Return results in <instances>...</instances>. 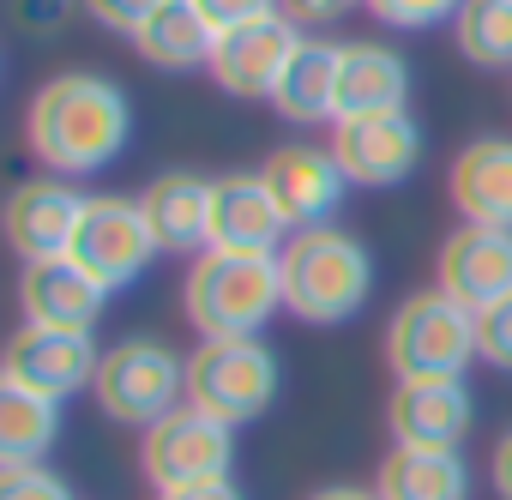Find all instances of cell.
<instances>
[{
  "label": "cell",
  "instance_id": "1",
  "mask_svg": "<svg viewBox=\"0 0 512 500\" xmlns=\"http://www.w3.org/2000/svg\"><path fill=\"white\" fill-rule=\"evenodd\" d=\"M133 139V103L103 73H55L25 103V145L43 175H97Z\"/></svg>",
  "mask_w": 512,
  "mask_h": 500
},
{
  "label": "cell",
  "instance_id": "2",
  "mask_svg": "<svg viewBox=\"0 0 512 500\" xmlns=\"http://www.w3.org/2000/svg\"><path fill=\"white\" fill-rule=\"evenodd\" d=\"M278 272H284V308L296 320H308V326H344L374 296L368 247L350 229H338V223L296 229L278 247Z\"/></svg>",
  "mask_w": 512,
  "mask_h": 500
},
{
  "label": "cell",
  "instance_id": "3",
  "mask_svg": "<svg viewBox=\"0 0 512 500\" xmlns=\"http://www.w3.org/2000/svg\"><path fill=\"white\" fill-rule=\"evenodd\" d=\"M187 320L199 338H260V326L284 308V272L278 254H223L205 247L187 272Z\"/></svg>",
  "mask_w": 512,
  "mask_h": 500
},
{
  "label": "cell",
  "instance_id": "4",
  "mask_svg": "<svg viewBox=\"0 0 512 500\" xmlns=\"http://www.w3.org/2000/svg\"><path fill=\"white\" fill-rule=\"evenodd\" d=\"M278 350L266 338H205L187 356V404L205 416L247 428L278 404Z\"/></svg>",
  "mask_w": 512,
  "mask_h": 500
},
{
  "label": "cell",
  "instance_id": "5",
  "mask_svg": "<svg viewBox=\"0 0 512 500\" xmlns=\"http://www.w3.org/2000/svg\"><path fill=\"white\" fill-rule=\"evenodd\" d=\"M470 362H482L476 314L458 308L446 290H416L392 314V326H386V368L398 380H464Z\"/></svg>",
  "mask_w": 512,
  "mask_h": 500
},
{
  "label": "cell",
  "instance_id": "6",
  "mask_svg": "<svg viewBox=\"0 0 512 500\" xmlns=\"http://www.w3.org/2000/svg\"><path fill=\"white\" fill-rule=\"evenodd\" d=\"M97 404L109 422L121 428H151L163 422L169 410L187 404V356L169 350L163 338H121L103 350V368H97Z\"/></svg>",
  "mask_w": 512,
  "mask_h": 500
},
{
  "label": "cell",
  "instance_id": "7",
  "mask_svg": "<svg viewBox=\"0 0 512 500\" xmlns=\"http://www.w3.org/2000/svg\"><path fill=\"white\" fill-rule=\"evenodd\" d=\"M229 464H235V428L205 416L199 404H181L139 434V470L157 494L217 482V476H229Z\"/></svg>",
  "mask_w": 512,
  "mask_h": 500
},
{
  "label": "cell",
  "instance_id": "8",
  "mask_svg": "<svg viewBox=\"0 0 512 500\" xmlns=\"http://www.w3.org/2000/svg\"><path fill=\"white\" fill-rule=\"evenodd\" d=\"M157 254H163V247H157V235H151L139 199H121V193L85 199V217H79V229H73L67 260H73L79 272H91L109 296L127 290V284H139Z\"/></svg>",
  "mask_w": 512,
  "mask_h": 500
},
{
  "label": "cell",
  "instance_id": "9",
  "mask_svg": "<svg viewBox=\"0 0 512 500\" xmlns=\"http://www.w3.org/2000/svg\"><path fill=\"white\" fill-rule=\"evenodd\" d=\"M103 350L91 332H55V326H19L0 356V386H25L43 398H73L85 386H97Z\"/></svg>",
  "mask_w": 512,
  "mask_h": 500
},
{
  "label": "cell",
  "instance_id": "10",
  "mask_svg": "<svg viewBox=\"0 0 512 500\" xmlns=\"http://www.w3.org/2000/svg\"><path fill=\"white\" fill-rule=\"evenodd\" d=\"M302 43H308L302 25H296L290 13H272V19H260V25L223 31L205 73H211L217 91H229V97H266V103H272V91L284 85V73H290V61L302 55Z\"/></svg>",
  "mask_w": 512,
  "mask_h": 500
},
{
  "label": "cell",
  "instance_id": "11",
  "mask_svg": "<svg viewBox=\"0 0 512 500\" xmlns=\"http://www.w3.org/2000/svg\"><path fill=\"white\" fill-rule=\"evenodd\" d=\"M434 290H446V296H452L458 308H470V314L506 302V296H512V229L458 223V229L440 241Z\"/></svg>",
  "mask_w": 512,
  "mask_h": 500
},
{
  "label": "cell",
  "instance_id": "12",
  "mask_svg": "<svg viewBox=\"0 0 512 500\" xmlns=\"http://www.w3.org/2000/svg\"><path fill=\"white\" fill-rule=\"evenodd\" d=\"M85 199L67 175H31L13 187L7 199V247L37 266V260H67V247H73V229L85 217Z\"/></svg>",
  "mask_w": 512,
  "mask_h": 500
},
{
  "label": "cell",
  "instance_id": "13",
  "mask_svg": "<svg viewBox=\"0 0 512 500\" xmlns=\"http://www.w3.org/2000/svg\"><path fill=\"white\" fill-rule=\"evenodd\" d=\"M260 175H266V187H272L290 235L332 223V211L344 205V187H350V175H344V163H338L332 145H278L260 163Z\"/></svg>",
  "mask_w": 512,
  "mask_h": 500
},
{
  "label": "cell",
  "instance_id": "14",
  "mask_svg": "<svg viewBox=\"0 0 512 500\" xmlns=\"http://www.w3.org/2000/svg\"><path fill=\"white\" fill-rule=\"evenodd\" d=\"M332 151H338L350 187H398L422 163V127L404 109H392V115H350V121H338Z\"/></svg>",
  "mask_w": 512,
  "mask_h": 500
},
{
  "label": "cell",
  "instance_id": "15",
  "mask_svg": "<svg viewBox=\"0 0 512 500\" xmlns=\"http://www.w3.org/2000/svg\"><path fill=\"white\" fill-rule=\"evenodd\" d=\"M476 398L464 380H398L386 398V428L398 446H464Z\"/></svg>",
  "mask_w": 512,
  "mask_h": 500
},
{
  "label": "cell",
  "instance_id": "16",
  "mask_svg": "<svg viewBox=\"0 0 512 500\" xmlns=\"http://www.w3.org/2000/svg\"><path fill=\"white\" fill-rule=\"evenodd\" d=\"M290 235L266 175H217L211 181V247L223 254H278Z\"/></svg>",
  "mask_w": 512,
  "mask_h": 500
},
{
  "label": "cell",
  "instance_id": "17",
  "mask_svg": "<svg viewBox=\"0 0 512 500\" xmlns=\"http://www.w3.org/2000/svg\"><path fill=\"white\" fill-rule=\"evenodd\" d=\"M19 308L31 326H55V332H97L103 308H109V290L79 272L73 260H37L25 266L19 278Z\"/></svg>",
  "mask_w": 512,
  "mask_h": 500
},
{
  "label": "cell",
  "instance_id": "18",
  "mask_svg": "<svg viewBox=\"0 0 512 500\" xmlns=\"http://www.w3.org/2000/svg\"><path fill=\"white\" fill-rule=\"evenodd\" d=\"M145 223L163 254H205L211 247V181L193 169H163L139 193Z\"/></svg>",
  "mask_w": 512,
  "mask_h": 500
},
{
  "label": "cell",
  "instance_id": "19",
  "mask_svg": "<svg viewBox=\"0 0 512 500\" xmlns=\"http://www.w3.org/2000/svg\"><path fill=\"white\" fill-rule=\"evenodd\" d=\"M452 205L464 223H488V229H512V139L506 133H482L452 157Z\"/></svg>",
  "mask_w": 512,
  "mask_h": 500
},
{
  "label": "cell",
  "instance_id": "20",
  "mask_svg": "<svg viewBox=\"0 0 512 500\" xmlns=\"http://www.w3.org/2000/svg\"><path fill=\"white\" fill-rule=\"evenodd\" d=\"M410 103V61L386 43H338V121Z\"/></svg>",
  "mask_w": 512,
  "mask_h": 500
},
{
  "label": "cell",
  "instance_id": "21",
  "mask_svg": "<svg viewBox=\"0 0 512 500\" xmlns=\"http://www.w3.org/2000/svg\"><path fill=\"white\" fill-rule=\"evenodd\" d=\"M374 488L380 500H470V464L458 446H392Z\"/></svg>",
  "mask_w": 512,
  "mask_h": 500
},
{
  "label": "cell",
  "instance_id": "22",
  "mask_svg": "<svg viewBox=\"0 0 512 500\" xmlns=\"http://www.w3.org/2000/svg\"><path fill=\"white\" fill-rule=\"evenodd\" d=\"M133 49L163 73H193V67H211L217 31L205 25V13L193 0H163V7L145 19V31L133 37Z\"/></svg>",
  "mask_w": 512,
  "mask_h": 500
},
{
  "label": "cell",
  "instance_id": "23",
  "mask_svg": "<svg viewBox=\"0 0 512 500\" xmlns=\"http://www.w3.org/2000/svg\"><path fill=\"white\" fill-rule=\"evenodd\" d=\"M272 109L296 127L314 121H338V43H302V55L290 61L284 85L272 91Z\"/></svg>",
  "mask_w": 512,
  "mask_h": 500
},
{
  "label": "cell",
  "instance_id": "24",
  "mask_svg": "<svg viewBox=\"0 0 512 500\" xmlns=\"http://www.w3.org/2000/svg\"><path fill=\"white\" fill-rule=\"evenodd\" d=\"M55 434H61V398L0 386V470L7 464H43Z\"/></svg>",
  "mask_w": 512,
  "mask_h": 500
},
{
  "label": "cell",
  "instance_id": "25",
  "mask_svg": "<svg viewBox=\"0 0 512 500\" xmlns=\"http://www.w3.org/2000/svg\"><path fill=\"white\" fill-rule=\"evenodd\" d=\"M458 55L482 73H512V0H464L452 19Z\"/></svg>",
  "mask_w": 512,
  "mask_h": 500
},
{
  "label": "cell",
  "instance_id": "26",
  "mask_svg": "<svg viewBox=\"0 0 512 500\" xmlns=\"http://www.w3.org/2000/svg\"><path fill=\"white\" fill-rule=\"evenodd\" d=\"M362 7L392 31H428V25H452L464 0H362Z\"/></svg>",
  "mask_w": 512,
  "mask_h": 500
},
{
  "label": "cell",
  "instance_id": "27",
  "mask_svg": "<svg viewBox=\"0 0 512 500\" xmlns=\"http://www.w3.org/2000/svg\"><path fill=\"white\" fill-rule=\"evenodd\" d=\"M476 350H482V362H488V368L512 374V296L476 314Z\"/></svg>",
  "mask_w": 512,
  "mask_h": 500
},
{
  "label": "cell",
  "instance_id": "28",
  "mask_svg": "<svg viewBox=\"0 0 512 500\" xmlns=\"http://www.w3.org/2000/svg\"><path fill=\"white\" fill-rule=\"evenodd\" d=\"M0 500H73V494L49 464H7L0 470Z\"/></svg>",
  "mask_w": 512,
  "mask_h": 500
},
{
  "label": "cell",
  "instance_id": "29",
  "mask_svg": "<svg viewBox=\"0 0 512 500\" xmlns=\"http://www.w3.org/2000/svg\"><path fill=\"white\" fill-rule=\"evenodd\" d=\"M193 7H199L205 25L223 37V31H241V25H260V19L284 13V0H193Z\"/></svg>",
  "mask_w": 512,
  "mask_h": 500
},
{
  "label": "cell",
  "instance_id": "30",
  "mask_svg": "<svg viewBox=\"0 0 512 500\" xmlns=\"http://www.w3.org/2000/svg\"><path fill=\"white\" fill-rule=\"evenodd\" d=\"M157 7H163V0H85V13H91L103 31H115V37H139Z\"/></svg>",
  "mask_w": 512,
  "mask_h": 500
},
{
  "label": "cell",
  "instance_id": "31",
  "mask_svg": "<svg viewBox=\"0 0 512 500\" xmlns=\"http://www.w3.org/2000/svg\"><path fill=\"white\" fill-rule=\"evenodd\" d=\"M79 7H85V0H13V13H19V31H25V37H55Z\"/></svg>",
  "mask_w": 512,
  "mask_h": 500
},
{
  "label": "cell",
  "instance_id": "32",
  "mask_svg": "<svg viewBox=\"0 0 512 500\" xmlns=\"http://www.w3.org/2000/svg\"><path fill=\"white\" fill-rule=\"evenodd\" d=\"M350 7H362V0H284V13H290L296 25H332V19H344Z\"/></svg>",
  "mask_w": 512,
  "mask_h": 500
},
{
  "label": "cell",
  "instance_id": "33",
  "mask_svg": "<svg viewBox=\"0 0 512 500\" xmlns=\"http://www.w3.org/2000/svg\"><path fill=\"white\" fill-rule=\"evenodd\" d=\"M488 482H494V494H500V500H512V428L494 440V458H488Z\"/></svg>",
  "mask_w": 512,
  "mask_h": 500
},
{
  "label": "cell",
  "instance_id": "34",
  "mask_svg": "<svg viewBox=\"0 0 512 500\" xmlns=\"http://www.w3.org/2000/svg\"><path fill=\"white\" fill-rule=\"evenodd\" d=\"M163 500H241V488H235L229 476H217V482H193V488H175V494H163Z\"/></svg>",
  "mask_w": 512,
  "mask_h": 500
},
{
  "label": "cell",
  "instance_id": "35",
  "mask_svg": "<svg viewBox=\"0 0 512 500\" xmlns=\"http://www.w3.org/2000/svg\"><path fill=\"white\" fill-rule=\"evenodd\" d=\"M308 500H380V488H356V482H326V488H314Z\"/></svg>",
  "mask_w": 512,
  "mask_h": 500
}]
</instances>
